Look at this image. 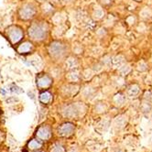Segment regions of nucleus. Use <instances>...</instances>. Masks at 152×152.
<instances>
[{
    "mask_svg": "<svg viewBox=\"0 0 152 152\" xmlns=\"http://www.w3.org/2000/svg\"><path fill=\"white\" fill-rule=\"evenodd\" d=\"M126 122H127V119L125 115H119L115 119L114 124L117 128L120 129V128H123L126 125Z\"/></svg>",
    "mask_w": 152,
    "mask_h": 152,
    "instance_id": "nucleus-12",
    "label": "nucleus"
},
{
    "mask_svg": "<svg viewBox=\"0 0 152 152\" xmlns=\"http://www.w3.org/2000/svg\"><path fill=\"white\" fill-rule=\"evenodd\" d=\"M78 86L77 85H67L63 87V92L65 93V94H68V95H73L76 93L78 92Z\"/></svg>",
    "mask_w": 152,
    "mask_h": 152,
    "instance_id": "nucleus-14",
    "label": "nucleus"
},
{
    "mask_svg": "<svg viewBox=\"0 0 152 152\" xmlns=\"http://www.w3.org/2000/svg\"><path fill=\"white\" fill-rule=\"evenodd\" d=\"M104 16V10L99 7H95V9L94 10V13H93V18L96 20H98V19H101L103 18Z\"/></svg>",
    "mask_w": 152,
    "mask_h": 152,
    "instance_id": "nucleus-17",
    "label": "nucleus"
},
{
    "mask_svg": "<svg viewBox=\"0 0 152 152\" xmlns=\"http://www.w3.org/2000/svg\"><path fill=\"white\" fill-rule=\"evenodd\" d=\"M92 76H93V72H92V70L87 69V70H85V71H84V72H83V78H84V79L88 80V79H90V78L92 77Z\"/></svg>",
    "mask_w": 152,
    "mask_h": 152,
    "instance_id": "nucleus-26",
    "label": "nucleus"
},
{
    "mask_svg": "<svg viewBox=\"0 0 152 152\" xmlns=\"http://www.w3.org/2000/svg\"><path fill=\"white\" fill-rule=\"evenodd\" d=\"M84 25H85V28L87 29H89V30H92V29H94L95 28V23H94V21L93 19H87L85 21Z\"/></svg>",
    "mask_w": 152,
    "mask_h": 152,
    "instance_id": "nucleus-22",
    "label": "nucleus"
},
{
    "mask_svg": "<svg viewBox=\"0 0 152 152\" xmlns=\"http://www.w3.org/2000/svg\"><path fill=\"white\" fill-rule=\"evenodd\" d=\"M65 68L67 70H74L77 68L78 66V61L76 60L75 58H69L66 61H65V64H64Z\"/></svg>",
    "mask_w": 152,
    "mask_h": 152,
    "instance_id": "nucleus-11",
    "label": "nucleus"
},
{
    "mask_svg": "<svg viewBox=\"0 0 152 152\" xmlns=\"http://www.w3.org/2000/svg\"><path fill=\"white\" fill-rule=\"evenodd\" d=\"M40 146H41V144L39 143L37 140H31L30 142H29V144H28V147H29V148H31V149L39 148H40Z\"/></svg>",
    "mask_w": 152,
    "mask_h": 152,
    "instance_id": "nucleus-25",
    "label": "nucleus"
},
{
    "mask_svg": "<svg viewBox=\"0 0 152 152\" xmlns=\"http://www.w3.org/2000/svg\"><path fill=\"white\" fill-rule=\"evenodd\" d=\"M104 63L105 64V65H110V62H111V57H105L104 59Z\"/></svg>",
    "mask_w": 152,
    "mask_h": 152,
    "instance_id": "nucleus-31",
    "label": "nucleus"
},
{
    "mask_svg": "<svg viewBox=\"0 0 152 152\" xmlns=\"http://www.w3.org/2000/svg\"><path fill=\"white\" fill-rule=\"evenodd\" d=\"M141 110H142L144 113H148L151 110V104L148 101H144L141 104Z\"/></svg>",
    "mask_w": 152,
    "mask_h": 152,
    "instance_id": "nucleus-21",
    "label": "nucleus"
},
{
    "mask_svg": "<svg viewBox=\"0 0 152 152\" xmlns=\"http://www.w3.org/2000/svg\"><path fill=\"white\" fill-rule=\"evenodd\" d=\"M37 84L40 88H47L51 84V79L46 74L39 75L37 79Z\"/></svg>",
    "mask_w": 152,
    "mask_h": 152,
    "instance_id": "nucleus-7",
    "label": "nucleus"
},
{
    "mask_svg": "<svg viewBox=\"0 0 152 152\" xmlns=\"http://www.w3.org/2000/svg\"><path fill=\"white\" fill-rule=\"evenodd\" d=\"M84 106L83 104L80 103H75L73 104H71L67 106L66 109L64 110V115H66L68 117H76L79 116L83 114L84 111Z\"/></svg>",
    "mask_w": 152,
    "mask_h": 152,
    "instance_id": "nucleus-3",
    "label": "nucleus"
},
{
    "mask_svg": "<svg viewBox=\"0 0 152 152\" xmlns=\"http://www.w3.org/2000/svg\"><path fill=\"white\" fill-rule=\"evenodd\" d=\"M65 46L62 44L61 42L59 41H54L49 47V52L50 54V56L54 59H61L63 57L65 53Z\"/></svg>",
    "mask_w": 152,
    "mask_h": 152,
    "instance_id": "nucleus-2",
    "label": "nucleus"
},
{
    "mask_svg": "<svg viewBox=\"0 0 152 152\" xmlns=\"http://www.w3.org/2000/svg\"><path fill=\"white\" fill-rule=\"evenodd\" d=\"M67 78L69 81L71 82H78L80 80V73L77 70H72L68 75H67Z\"/></svg>",
    "mask_w": 152,
    "mask_h": 152,
    "instance_id": "nucleus-15",
    "label": "nucleus"
},
{
    "mask_svg": "<svg viewBox=\"0 0 152 152\" xmlns=\"http://www.w3.org/2000/svg\"><path fill=\"white\" fill-rule=\"evenodd\" d=\"M36 15V7L32 4H26L19 10V18L23 20H29Z\"/></svg>",
    "mask_w": 152,
    "mask_h": 152,
    "instance_id": "nucleus-4",
    "label": "nucleus"
},
{
    "mask_svg": "<svg viewBox=\"0 0 152 152\" xmlns=\"http://www.w3.org/2000/svg\"><path fill=\"white\" fill-rule=\"evenodd\" d=\"M48 26L44 22H35L28 28V35L34 40H42L48 36Z\"/></svg>",
    "mask_w": 152,
    "mask_h": 152,
    "instance_id": "nucleus-1",
    "label": "nucleus"
},
{
    "mask_svg": "<svg viewBox=\"0 0 152 152\" xmlns=\"http://www.w3.org/2000/svg\"><path fill=\"white\" fill-rule=\"evenodd\" d=\"M51 152H64V150H63V148H61V147H56V148H54L52 150H51Z\"/></svg>",
    "mask_w": 152,
    "mask_h": 152,
    "instance_id": "nucleus-30",
    "label": "nucleus"
},
{
    "mask_svg": "<svg viewBox=\"0 0 152 152\" xmlns=\"http://www.w3.org/2000/svg\"><path fill=\"white\" fill-rule=\"evenodd\" d=\"M139 15L141 18H149L152 17V9L149 7H144L140 10Z\"/></svg>",
    "mask_w": 152,
    "mask_h": 152,
    "instance_id": "nucleus-18",
    "label": "nucleus"
},
{
    "mask_svg": "<svg viewBox=\"0 0 152 152\" xmlns=\"http://www.w3.org/2000/svg\"><path fill=\"white\" fill-rule=\"evenodd\" d=\"M42 9L45 13H51L53 11V7L50 3H45L42 6Z\"/></svg>",
    "mask_w": 152,
    "mask_h": 152,
    "instance_id": "nucleus-24",
    "label": "nucleus"
},
{
    "mask_svg": "<svg viewBox=\"0 0 152 152\" xmlns=\"http://www.w3.org/2000/svg\"><path fill=\"white\" fill-rule=\"evenodd\" d=\"M39 100L43 104H48L51 100V95H50V94L49 92H44V93L40 94Z\"/></svg>",
    "mask_w": 152,
    "mask_h": 152,
    "instance_id": "nucleus-19",
    "label": "nucleus"
},
{
    "mask_svg": "<svg viewBox=\"0 0 152 152\" xmlns=\"http://www.w3.org/2000/svg\"><path fill=\"white\" fill-rule=\"evenodd\" d=\"M10 89H11L10 91H12V92H16V93H21V92H22L21 90H19L20 88H18V86H16V85H14V84L10 86Z\"/></svg>",
    "mask_w": 152,
    "mask_h": 152,
    "instance_id": "nucleus-28",
    "label": "nucleus"
},
{
    "mask_svg": "<svg viewBox=\"0 0 152 152\" xmlns=\"http://www.w3.org/2000/svg\"><path fill=\"white\" fill-rule=\"evenodd\" d=\"M150 119H151V121H152V114H151V115H150Z\"/></svg>",
    "mask_w": 152,
    "mask_h": 152,
    "instance_id": "nucleus-35",
    "label": "nucleus"
},
{
    "mask_svg": "<svg viewBox=\"0 0 152 152\" xmlns=\"http://www.w3.org/2000/svg\"><path fill=\"white\" fill-rule=\"evenodd\" d=\"M139 86L137 84H133L131 86H129V88L127 90V94L129 97H131V98H134V97H137L139 94Z\"/></svg>",
    "mask_w": 152,
    "mask_h": 152,
    "instance_id": "nucleus-13",
    "label": "nucleus"
},
{
    "mask_svg": "<svg viewBox=\"0 0 152 152\" xmlns=\"http://www.w3.org/2000/svg\"><path fill=\"white\" fill-rule=\"evenodd\" d=\"M135 18L133 17V16H130V17H128L127 18H126V22L127 23H129L130 25H132V24H134V22H135Z\"/></svg>",
    "mask_w": 152,
    "mask_h": 152,
    "instance_id": "nucleus-29",
    "label": "nucleus"
},
{
    "mask_svg": "<svg viewBox=\"0 0 152 152\" xmlns=\"http://www.w3.org/2000/svg\"><path fill=\"white\" fill-rule=\"evenodd\" d=\"M37 136L39 138L43 139V140H46L48 138L50 137L51 136V132H50V129L48 126H41L39 128L38 132H37Z\"/></svg>",
    "mask_w": 152,
    "mask_h": 152,
    "instance_id": "nucleus-8",
    "label": "nucleus"
},
{
    "mask_svg": "<svg viewBox=\"0 0 152 152\" xmlns=\"http://www.w3.org/2000/svg\"><path fill=\"white\" fill-rule=\"evenodd\" d=\"M136 1H140V0H136Z\"/></svg>",
    "mask_w": 152,
    "mask_h": 152,
    "instance_id": "nucleus-38",
    "label": "nucleus"
},
{
    "mask_svg": "<svg viewBox=\"0 0 152 152\" xmlns=\"http://www.w3.org/2000/svg\"><path fill=\"white\" fill-rule=\"evenodd\" d=\"M125 62V58L124 56L122 55H117V56H115L113 58H111V62H110V65H112L113 68H119L123 65Z\"/></svg>",
    "mask_w": 152,
    "mask_h": 152,
    "instance_id": "nucleus-10",
    "label": "nucleus"
},
{
    "mask_svg": "<svg viewBox=\"0 0 152 152\" xmlns=\"http://www.w3.org/2000/svg\"><path fill=\"white\" fill-rule=\"evenodd\" d=\"M32 50H33V46L30 42H24L22 44H20L18 48V52L20 53V54H26V53H28L30 52Z\"/></svg>",
    "mask_w": 152,
    "mask_h": 152,
    "instance_id": "nucleus-9",
    "label": "nucleus"
},
{
    "mask_svg": "<svg viewBox=\"0 0 152 152\" xmlns=\"http://www.w3.org/2000/svg\"><path fill=\"white\" fill-rule=\"evenodd\" d=\"M102 2L105 5H108V4H110L112 2V0H102Z\"/></svg>",
    "mask_w": 152,
    "mask_h": 152,
    "instance_id": "nucleus-32",
    "label": "nucleus"
},
{
    "mask_svg": "<svg viewBox=\"0 0 152 152\" xmlns=\"http://www.w3.org/2000/svg\"><path fill=\"white\" fill-rule=\"evenodd\" d=\"M126 102V98L125 96L121 94H116L114 96V103L117 105V106H122Z\"/></svg>",
    "mask_w": 152,
    "mask_h": 152,
    "instance_id": "nucleus-16",
    "label": "nucleus"
},
{
    "mask_svg": "<svg viewBox=\"0 0 152 152\" xmlns=\"http://www.w3.org/2000/svg\"><path fill=\"white\" fill-rule=\"evenodd\" d=\"M62 1H63L64 3H67V2H70V1H72V0H62Z\"/></svg>",
    "mask_w": 152,
    "mask_h": 152,
    "instance_id": "nucleus-34",
    "label": "nucleus"
},
{
    "mask_svg": "<svg viewBox=\"0 0 152 152\" xmlns=\"http://www.w3.org/2000/svg\"><path fill=\"white\" fill-rule=\"evenodd\" d=\"M74 131V126L70 123L63 124L59 128V135L61 137H69Z\"/></svg>",
    "mask_w": 152,
    "mask_h": 152,
    "instance_id": "nucleus-6",
    "label": "nucleus"
},
{
    "mask_svg": "<svg viewBox=\"0 0 152 152\" xmlns=\"http://www.w3.org/2000/svg\"><path fill=\"white\" fill-rule=\"evenodd\" d=\"M130 70H131V67H130V65L129 64H125V63L123 65H121V66L119 67V69H118L119 72H120L122 75L127 74L130 72Z\"/></svg>",
    "mask_w": 152,
    "mask_h": 152,
    "instance_id": "nucleus-20",
    "label": "nucleus"
},
{
    "mask_svg": "<svg viewBox=\"0 0 152 152\" xmlns=\"http://www.w3.org/2000/svg\"><path fill=\"white\" fill-rule=\"evenodd\" d=\"M148 145H152V137H150L148 138Z\"/></svg>",
    "mask_w": 152,
    "mask_h": 152,
    "instance_id": "nucleus-33",
    "label": "nucleus"
},
{
    "mask_svg": "<svg viewBox=\"0 0 152 152\" xmlns=\"http://www.w3.org/2000/svg\"><path fill=\"white\" fill-rule=\"evenodd\" d=\"M7 33L8 39L13 44H16V43H18L23 38V31L21 30L20 28L16 27V26H12L8 28L7 30Z\"/></svg>",
    "mask_w": 152,
    "mask_h": 152,
    "instance_id": "nucleus-5",
    "label": "nucleus"
},
{
    "mask_svg": "<svg viewBox=\"0 0 152 152\" xmlns=\"http://www.w3.org/2000/svg\"><path fill=\"white\" fill-rule=\"evenodd\" d=\"M53 1H58V0H53Z\"/></svg>",
    "mask_w": 152,
    "mask_h": 152,
    "instance_id": "nucleus-37",
    "label": "nucleus"
},
{
    "mask_svg": "<svg viewBox=\"0 0 152 152\" xmlns=\"http://www.w3.org/2000/svg\"><path fill=\"white\" fill-rule=\"evenodd\" d=\"M144 98H145L146 101H148L149 102L152 99V94L150 92H146L145 93V95H144Z\"/></svg>",
    "mask_w": 152,
    "mask_h": 152,
    "instance_id": "nucleus-27",
    "label": "nucleus"
},
{
    "mask_svg": "<svg viewBox=\"0 0 152 152\" xmlns=\"http://www.w3.org/2000/svg\"><path fill=\"white\" fill-rule=\"evenodd\" d=\"M39 1H46V0H39Z\"/></svg>",
    "mask_w": 152,
    "mask_h": 152,
    "instance_id": "nucleus-36",
    "label": "nucleus"
},
{
    "mask_svg": "<svg viewBox=\"0 0 152 152\" xmlns=\"http://www.w3.org/2000/svg\"><path fill=\"white\" fill-rule=\"evenodd\" d=\"M147 69H148V65H147V63L145 61H140L137 63V70L138 71H140V72H145V71H147Z\"/></svg>",
    "mask_w": 152,
    "mask_h": 152,
    "instance_id": "nucleus-23",
    "label": "nucleus"
}]
</instances>
